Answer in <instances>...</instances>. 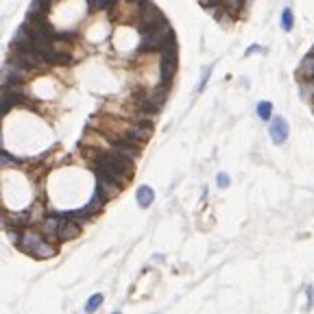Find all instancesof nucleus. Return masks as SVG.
Here are the masks:
<instances>
[{
	"mask_svg": "<svg viewBox=\"0 0 314 314\" xmlns=\"http://www.w3.org/2000/svg\"><path fill=\"white\" fill-rule=\"evenodd\" d=\"M42 234H38L35 229H24L22 232V238H20V242H18V247L22 249V251H26V253H33V249L38 247L40 242H42Z\"/></svg>",
	"mask_w": 314,
	"mask_h": 314,
	"instance_id": "9b49d317",
	"label": "nucleus"
},
{
	"mask_svg": "<svg viewBox=\"0 0 314 314\" xmlns=\"http://www.w3.org/2000/svg\"><path fill=\"white\" fill-rule=\"evenodd\" d=\"M172 31V26L168 24V20H166L162 26H157V29L149 31V33H142L140 38V46H137V50L140 53H153V50H160L162 44L166 40V35H168Z\"/></svg>",
	"mask_w": 314,
	"mask_h": 314,
	"instance_id": "f03ea898",
	"label": "nucleus"
},
{
	"mask_svg": "<svg viewBox=\"0 0 314 314\" xmlns=\"http://www.w3.org/2000/svg\"><path fill=\"white\" fill-rule=\"evenodd\" d=\"M166 92L168 88H160L157 92H151V94H140L137 96V107L144 116H153L157 114L166 103Z\"/></svg>",
	"mask_w": 314,
	"mask_h": 314,
	"instance_id": "20e7f679",
	"label": "nucleus"
},
{
	"mask_svg": "<svg viewBox=\"0 0 314 314\" xmlns=\"http://www.w3.org/2000/svg\"><path fill=\"white\" fill-rule=\"evenodd\" d=\"M9 61L15 63V66L22 68V70H35V68L48 66L40 55V50H15V48H11V53H9Z\"/></svg>",
	"mask_w": 314,
	"mask_h": 314,
	"instance_id": "7ed1b4c3",
	"label": "nucleus"
},
{
	"mask_svg": "<svg viewBox=\"0 0 314 314\" xmlns=\"http://www.w3.org/2000/svg\"><path fill=\"white\" fill-rule=\"evenodd\" d=\"M24 100H26V98H24V94H22L20 90H15V88H5V92H3V112L7 114L13 105H22Z\"/></svg>",
	"mask_w": 314,
	"mask_h": 314,
	"instance_id": "f8f14e48",
	"label": "nucleus"
},
{
	"mask_svg": "<svg viewBox=\"0 0 314 314\" xmlns=\"http://www.w3.org/2000/svg\"><path fill=\"white\" fill-rule=\"evenodd\" d=\"M299 92L303 100H312L314 98V81H299Z\"/></svg>",
	"mask_w": 314,
	"mask_h": 314,
	"instance_id": "6ab92c4d",
	"label": "nucleus"
},
{
	"mask_svg": "<svg viewBox=\"0 0 314 314\" xmlns=\"http://www.w3.org/2000/svg\"><path fill=\"white\" fill-rule=\"evenodd\" d=\"M210 75H212V68L207 66L205 70H203V77H201V83H199V92H203V90H205V85H207V79H210Z\"/></svg>",
	"mask_w": 314,
	"mask_h": 314,
	"instance_id": "4be33fe9",
	"label": "nucleus"
},
{
	"mask_svg": "<svg viewBox=\"0 0 314 314\" xmlns=\"http://www.w3.org/2000/svg\"><path fill=\"white\" fill-rule=\"evenodd\" d=\"M292 26H294L292 9H290V7H286L284 11H282V29H284V31H292Z\"/></svg>",
	"mask_w": 314,
	"mask_h": 314,
	"instance_id": "a211bd4d",
	"label": "nucleus"
},
{
	"mask_svg": "<svg viewBox=\"0 0 314 314\" xmlns=\"http://www.w3.org/2000/svg\"><path fill=\"white\" fill-rule=\"evenodd\" d=\"M3 164L5 166H9V164H20V160H13L9 153H3Z\"/></svg>",
	"mask_w": 314,
	"mask_h": 314,
	"instance_id": "b1692460",
	"label": "nucleus"
},
{
	"mask_svg": "<svg viewBox=\"0 0 314 314\" xmlns=\"http://www.w3.org/2000/svg\"><path fill=\"white\" fill-rule=\"evenodd\" d=\"M199 3H201V7H205V9H212V7H214L216 3H220V0H199Z\"/></svg>",
	"mask_w": 314,
	"mask_h": 314,
	"instance_id": "393cba45",
	"label": "nucleus"
},
{
	"mask_svg": "<svg viewBox=\"0 0 314 314\" xmlns=\"http://www.w3.org/2000/svg\"><path fill=\"white\" fill-rule=\"evenodd\" d=\"M135 199H137V205H142V207H151L153 205V201H155V192L151 186H140L135 192Z\"/></svg>",
	"mask_w": 314,
	"mask_h": 314,
	"instance_id": "2eb2a0df",
	"label": "nucleus"
},
{
	"mask_svg": "<svg viewBox=\"0 0 314 314\" xmlns=\"http://www.w3.org/2000/svg\"><path fill=\"white\" fill-rule=\"evenodd\" d=\"M297 79L301 81H314V48L303 57L301 66L297 70Z\"/></svg>",
	"mask_w": 314,
	"mask_h": 314,
	"instance_id": "ddd939ff",
	"label": "nucleus"
},
{
	"mask_svg": "<svg viewBox=\"0 0 314 314\" xmlns=\"http://www.w3.org/2000/svg\"><path fill=\"white\" fill-rule=\"evenodd\" d=\"M55 253H57V247H55V242H48V240H42V242L33 249V257H40V260H48V257H53Z\"/></svg>",
	"mask_w": 314,
	"mask_h": 314,
	"instance_id": "4468645a",
	"label": "nucleus"
},
{
	"mask_svg": "<svg viewBox=\"0 0 314 314\" xmlns=\"http://www.w3.org/2000/svg\"><path fill=\"white\" fill-rule=\"evenodd\" d=\"M257 50H264V48H262L260 44H253V46H249V48H247V55H251V53H257Z\"/></svg>",
	"mask_w": 314,
	"mask_h": 314,
	"instance_id": "bb28decb",
	"label": "nucleus"
},
{
	"mask_svg": "<svg viewBox=\"0 0 314 314\" xmlns=\"http://www.w3.org/2000/svg\"><path fill=\"white\" fill-rule=\"evenodd\" d=\"M79 234H81V223H77V220H72V218H63L61 232H59V240H61V242H70V240L79 238Z\"/></svg>",
	"mask_w": 314,
	"mask_h": 314,
	"instance_id": "9d476101",
	"label": "nucleus"
},
{
	"mask_svg": "<svg viewBox=\"0 0 314 314\" xmlns=\"http://www.w3.org/2000/svg\"><path fill=\"white\" fill-rule=\"evenodd\" d=\"M127 3L131 5V7H142V5L146 3V0H127Z\"/></svg>",
	"mask_w": 314,
	"mask_h": 314,
	"instance_id": "c85d7f7f",
	"label": "nucleus"
},
{
	"mask_svg": "<svg viewBox=\"0 0 314 314\" xmlns=\"http://www.w3.org/2000/svg\"><path fill=\"white\" fill-rule=\"evenodd\" d=\"M40 55L44 57V61L48 63V66H68L72 61V53H66V50H59L57 46L53 44H46L40 48Z\"/></svg>",
	"mask_w": 314,
	"mask_h": 314,
	"instance_id": "423d86ee",
	"label": "nucleus"
},
{
	"mask_svg": "<svg viewBox=\"0 0 314 314\" xmlns=\"http://www.w3.org/2000/svg\"><path fill=\"white\" fill-rule=\"evenodd\" d=\"M220 5H223V7L227 9V11L236 18L240 9H242V7L247 5V0H220Z\"/></svg>",
	"mask_w": 314,
	"mask_h": 314,
	"instance_id": "dca6fc26",
	"label": "nucleus"
},
{
	"mask_svg": "<svg viewBox=\"0 0 314 314\" xmlns=\"http://www.w3.org/2000/svg\"><path fill=\"white\" fill-rule=\"evenodd\" d=\"M114 3H116V0H88V5L94 9V11H96V9H107L109 5H114Z\"/></svg>",
	"mask_w": 314,
	"mask_h": 314,
	"instance_id": "412c9836",
	"label": "nucleus"
},
{
	"mask_svg": "<svg viewBox=\"0 0 314 314\" xmlns=\"http://www.w3.org/2000/svg\"><path fill=\"white\" fill-rule=\"evenodd\" d=\"M288 133H290V129H288V123L282 118V116H277L271 120V127H269V135H271V140L275 144H284L286 140H288Z\"/></svg>",
	"mask_w": 314,
	"mask_h": 314,
	"instance_id": "6e6552de",
	"label": "nucleus"
},
{
	"mask_svg": "<svg viewBox=\"0 0 314 314\" xmlns=\"http://www.w3.org/2000/svg\"><path fill=\"white\" fill-rule=\"evenodd\" d=\"M100 306H103V294H92V297L88 299V303H85V312L90 314V312H96Z\"/></svg>",
	"mask_w": 314,
	"mask_h": 314,
	"instance_id": "aec40b11",
	"label": "nucleus"
},
{
	"mask_svg": "<svg viewBox=\"0 0 314 314\" xmlns=\"http://www.w3.org/2000/svg\"><path fill=\"white\" fill-rule=\"evenodd\" d=\"M112 314H123V312H112Z\"/></svg>",
	"mask_w": 314,
	"mask_h": 314,
	"instance_id": "c756f323",
	"label": "nucleus"
},
{
	"mask_svg": "<svg viewBox=\"0 0 314 314\" xmlns=\"http://www.w3.org/2000/svg\"><path fill=\"white\" fill-rule=\"evenodd\" d=\"M255 112H257V116H260L262 120H273V118H271L273 105L269 103V100H260V103H257V107H255Z\"/></svg>",
	"mask_w": 314,
	"mask_h": 314,
	"instance_id": "f3484780",
	"label": "nucleus"
},
{
	"mask_svg": "<svg viewBox=\"0 0 314 314\" xmlns=\"http://www.w3.org/2000/svg\"><path fill=\"white\" fill-rule=\"evenodd\" d=\"M61 223H63L61 214H53V216H46V218H44V223H42V232H44V238L48 240V242H55V240H59Z\"/></svg>",
	"mask_w": 314,
	"mask_h": 314,
	"instance_id": "0eeeda50",
	"label": "nucleus"
},
{
	"mask_svg": "<svg viewBox=\"0 0 314 314\" xmlns=\"http://www.w3.org/2000/svg\"><path fill=\"white\" fill-rule=\"evenodd\" d=\"M164 22H166V18L160 11V7L153 0H146L142 5V11L137 13V29H140V33H149V31L157 29V26H162Z\"/></svg>",
	"mask_w": 314,
	"mask_h": 314,
	"instance_id": "f257e3e1",
	"label": "nucleus"
},
{
	"mask_svg": "<svg viewBox=\"0 0 314 314\" xmlns=\"http://www.w3.org/2000/svg\"><path fill=\"white\" fill-rule=\"evenodd\" d=\"M120 190H123V186H118V183H114L112 179L103 177V175H96V192H98V195H103L105 201H112Z\"/></svg>",
	"mask_w": 314,
	"mask_h": 314,
	"instance_id": "1a4fd4ad",
	"label": "nucleus"
},
{
	"mask_svg": "<svg viewBox=\"0 0 314 314\" xmlns=\"http://www.w3.org/2000/svg\"><path fill=\"white\" fill-rule=\"evenodd\" d=\"M216 183H218V188H227V186H229V175L220 172L218 177H216Z\"/></svg>",
	"mask_w": 314,
	"mask_h": 314,
	"instance_id": "5701e85b",
	"label": "nucleus"
},
{
	"mask_svg": "<svg viewBox=\"0 0 314 314\" xmlns=\"http://www.w3.org/2000/svg\"><path fill=\"white\" fill-rule=\"evenodd\" d=\"M40 3H42V5L46 7V9H50L53 5H57V3H59V0H40Z\"/></svg>",
	"mask_w": 314,
	"mask_h": 314,
	"instance_id": "cd10ccee",
	"label": "nucleus"
},
{
	"mask_svg": "<svg viewBox=\"0 0 314 314\" xmlns=\"http://www.w3.org/2000/svg\"><path fill=\"white\" fill-rule=\"evenodd\" d=\"M306 292H308V306H312V303H314V288H312V286H308Z\"/></svg>",
	"mask_w": 314,
	"mask_h": 314,
	"instance_id": "a878e982",
	"label": "nucleus"
},
{
	"mask_svg": "<svg viewBox=\"0 0 314 314\" xmlns=\"http://www.w3.org/2000/svg\"><path fill=\"white\" fill-rule=\"evenodd\" d=\"M177 75V50H164L160 59V83L162 88H170Z\"/></svg>",
	"mask_w": 314,
	"mask_h": 314,
	"instance_id": "39448f33",
	"label": "nucleus"
}]
</instances>
